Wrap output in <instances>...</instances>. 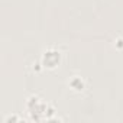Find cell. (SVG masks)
<instances>
[{
  "label": "cell",
  "mask_w": 123,
  "mask_h": 123,
  "mask_svg": "<svg viewBox=\"0 0 123 123\" xmlns=\"http://www.w3.org/2000/svg\"><path fill=\"white\" fill-rule=\"evenodd\" d=\"M114 45H116V48L122 49V48H123V38H117V39L114 41Z\"/></svg>",
  "instance_id": "cell-4"
},
{
  "label": "cell",
  "mask_w": 123,
  "mask_h": 123,
  "mask_svg": "<svg viewBox=\"0 0 123 123\" xmlns=\"http://www.w3.org/2000/svg\"><path fill=\"white\" fill-rule=\"evenodd\" d=\"M68 87H70L73 91L81 93V91H84V88H86V81H84V78L80 77V75H73V77L68 80Z\"/></svg>",
  "instance_id": "cell-3"
},
{
  "label": "cell",
  "mask_w": 123,
  "mask_h": 123,
  "mask_svg": "<svg viewBox=\"0 0 123 123\" xmlns=\"http://www.w3.org/2000/svg\"><path fill=\"white\" fill-rule=\"evenodd\" d=\"M26 113L29 114V119L33 122H42V120H54L55 109L48 104L43 98H41L36 94H32L28 97L25 103Z\"/></svg>",
  "instance_id": "cell-1"
},
{
  "label": "cell",
  "mask_w": 123,
  "mask_h": 123,
  "mask_svg": "<svg viewBox=\"0 0 123 123\" xmlns=\"http://www.w3.org/2000/svg\"><path fill=\"white\" fill-rule=\"evenodd\" d=\"M6 122H7V123H9V122H22V119L18 117V116H9V117L6 119Z\"/></svg>",
  "instance_id": "cell-5"
},
{
  "label": "cell",
  "mask_w": 123,
  "mask_h": 123,
  "mask_svg": "<svg viewBox=\"0 0 123 123\" xmlns=\"http://www.w3.org/2000/svg\"><path fill=\"white\" fill-rule=\"evenodd\" d=\"M61 59H62V54H61L58 49L55 48H48L42 52L41 55V64H42V68H46V70H55L59 64H61Z\"/></svg>",
  "instance_id": "cell-2"
}]
</instances>
